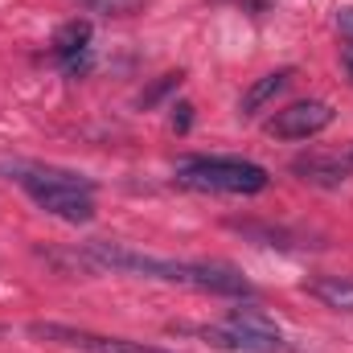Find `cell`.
I'll use <instances>...</instances> for the list:
<instances>
[{
  "label": "cell",
  "instance_id": "8",
  "mask_svg": "<svg viewBox=\"0 0 353 353\" xmlns=\"http://www.w3.org/2000/svg\"><path fill=\"white\" fill-rule=\"evenodd\" d=\"M292 173L308 185H321V189H337L345 176L353 173L350 157H325V152H312V157H296L292 161Z\"/></svg>",
  "mask_w": 353,
  "mask_h": 353
},
{
  "label": "cell",
  "instance_id": "10",
  "mask_svg": "<svg viewBox=\"0 0 353 353\" xmlns=\"http://www.w3.org/2000/svg\"><path fill=\"white\" fill-rule=\"evenodd\" d=\"M292 83V66H283V70H271V74H263V79H255L251 87L243 90V99H239V111L243 115H255L259 107H267L279 90Z\"/></svg>",
  "mask_w": 353,
  "mask_h": 353
},
{
  "label": "cell",
  "instance_id": "15",
  "mask_svg": "<svg viewBox=\"0 0 353 353\" xmlns=\"http://www.w3.org/2000/svg\"><path fill=\"white\" fill-rule=\"evenodd\" d=\"M341 66H345V74H350V83H353V41L341 46Z\"/></svg>",
  "mask_w": 353,
  "mask_h": 353
},
{
  "label": "cell",
  "instance_id": "4",
  "mask_svg": "<svg viewBox=\"0 0 353 353\" xmlns=\"http://www.w3.org/2000/svg\"><path fill=\"white\" fill-rule=\"evenodd\" d=\"M29 333H33L37 341H54V345L83 350V353H169V350H157V345H144V341L103 337V333L74 329V325H58V321H33V325H29Z\"/></svg>",
  "mask_w": 353,
  "mask_h": 353
},
{
  "label": "cell",
  "instance_id": "14",
  "mask_svg": "<svg viewBox=\"0 0 353 353\" xmlns=\"http://www.w3.org/2000/svg\"><path fill=\"white\" fill-rule=\"evenodd\" d=\"M337 29H341L345 41H353V8H341V12H337Z\"/></svg>",
  "mask_w": 353,
  "mask_h": 353
},
{
  "label": "cell",
  "instance_id": "6",
  "mask_svg": "<svg viewBox=\"0 0 353 353\" xmlns=\"http://www.w3.org/2000/svg\"><path fill=\"white\" fill-rule=\"evenodd\" d=\"M197 333L214 350H226V353H288V341H283L279 329L275 333H263V329H247V325L226 321V325H205Z\"/></svg>",
  "mask_w": 353,
  "mask_h": 353
},
{
  "label": "cell",
  "instance_id": "3",
  "mask_svg": "<svg viewBox=\"0 0 353 353\" xmlns=\"http://www.w3.org/2000/svg\"><path fill=\"white\" fill-rule=\"evenodd\" d=\"M176 185L197 189V193H234V197H251L263 193L271 185V173L255 161L243 157H181L176 161Z\"/></svg>",
  "mask_w": 353,
  "mask_h": 353
},
{
  "label": "cell",
  "instance_id": "11",
  "mask_svg": "<svg viewBox=\"0 0 353 353\" xmlns=\"http://www.w3.org/2000/svg\"><path fill=\"white\" fill-rule=\"evenodd\" d=\"M144 4L148 0H87V8L99 17H136Z\"/></svg>",
  "mask_w": 353,
  "mask_h": 353
},
{
  "label": "cell",
  "instance_id": "9",
  "mask_svg": "<svg viewBox=\"0 0 353 353\" xmlns=\"http://www.w3.org/2000/svg\"><path fill=\"white\" fill-rule=\"evenodd\" d=\"M304 292L312 300H321L333 312H353V279L350 275H316L304 283Z\"/></svg>",
  "mask_w": 353,
  "mask_h": 353
},
{
  "label": "cell",
  "instance_id": "5",
  "mask_svg": "<svg viewBox=\"0 0 353 353\" xmlns=\"http://www.w3.org/2000/svg\"><path fill=\"white\" fill-rule=\"evenodd\" d=\"M333 115L337 111L325 99H300V103H288L283 111H275L267 119V136H275V140H312L333 123Z\"/></svg>",
  "mask_w": 353,
  "mask_h": 353
},
{
  "label": "cell",
  "instance_id": "16",
  "mask_svg": "<svg viewBox=\"0 0 353 353\" xmlns=\"http://www.w3.org/2000/svg\"><path fill=\"white\" fill-rule=\"evenodd\" d=\"M350 161H353V148H350Z\"/></svg>",
  "mask_w": 353,
  "mask_h": 353
},
{
  "label": "cell",
  "instance_id": "1",
  "mask_svg": "<svg viewBox=\"0 0 353 353\" xmlns=\"http://www.w3.org/2000/svg\"><path fill=\"white\" fill-rule=\"evenodd\" d=\"M83 263L103 267V271H128V275H148V279H165L181 288H197V292H214V296H255V283L230 263H185V259H157V255H140L132 247L119 243H87Z\"/></svg>",
  "mask_w": 353,
  "mask_h": 353
},
{
  "label": "cell",
  "instance_id": "13",
  "mask_svg": "<svg viewBox=\"0 0 353 353\" xmlns=\"http://www.w3.org/2000/svg\"><path fill=\"white\" fill-rule=\"evenodd\" d=\"M189 123H193V107H189V103H181V107H176V115H173V128H176V132H189Z\"/></svg>",
  "mask_w": 353,
  "mask_h": 353
},
{
  "label": "cell",
  "instance_id": "12",
  "mask_svg": "<svg viewBox=\"0 0 353 353\" xmlns=\"http://www.w3.org/2000/svg\"><path fill=\"white\" fill-rule=\"evenodd\" d=\"M176 87H181V70H173V74H161V83H157V87L140 94V107H152V103H161V99H165L169 90H176Z\"/></svg>",
  "mask_w": 353,
  "mask_h": 353
},
{
  "label": "cell",
  "instance_id": "7",
  "mask_svg": "<svg viewBox=\"0 0 353 353\" xmlns=\"http://www.w3.org/2000/svg\"><path fill=\"white\" fill-rule=\"evenodd\" d=\"M50 54H54V62H58L70 79L87 74L90 70V21H79V17L66 21V25L54 33Z\"/></svg>",
  "mask_w": 353,
  "mask_h": 353
},
{
  "label": "cell",
  "instance_id": "2",
  "mask_svg": "<svg viewBox=\"0 0 353 353\" xmlns=\"http://www.w3.org/2000/svg\"><path fill=\"white\" fill-rule=\"evenodd\" d=\"M4 173L12 176L46 214L70 222V226H83L94 218V181L83 173H70V169H50V165H4Z\"/></svg>",
  "mask_w": 353,
  "mask_h": 353
}]
</instances>
